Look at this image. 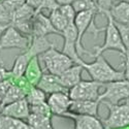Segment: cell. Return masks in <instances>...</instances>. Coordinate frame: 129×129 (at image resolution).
Returning <instances> with one entry per match:
<instances>
[{"mask_svg": "<svg viewBox=\"0 0 129 129\" xmlns=\"http://www.w3.org/2000/svg\"><path fill=\"white\" fill-rule=\"evenodd\" d=\"M14 16L8 12V9L3 5L2 2H0V24L2 25H12Z\"/></svg>", "mask_w": 129, "mask_h": 129, "instance_id": "28", "label": "cell"}, {"mask_svg": "<svg viewBox=\"0 0 129 129\" xmlns=\"http://www.w3.org/2000/svg\"><path fill=\"white\" fill-rule=\"evenodd\" d=\"M124 58H125V67H124L125 80L129 82V58L128 57H124Z\"/></svg>", "mask_w": 129, "mask_h": 129, "instance_id": "33", "label": "cell"}, {"mask_svg": "<svg viewBox=\"0 0 129 129\" xmlns=\"http://www.w3.org/2000/svg\"><path fill=\"white\" fill-rule=\"evenodd\" d=\"M118 30H119V33L121 35V38L123 40V44L127 50V52L129 51V25L126 24H121V23H117L115 22Z\"/></svg>", "mask_w": 129, "mask_h": 129, "instance_id": "27", "label": "cell"}, {"mask_svg": "<svg viewBox=\"0 0 129 129\" xmlns=\"http://www.w3.org/2000/svg\"><path fill=\"white\" fill-rule=\"evenodd\" d=\"M32 37L23 34L14 26H8L0 40V51L18 49L25 52L31 45Z\"/></svg>", "mask_w": 129, "mask_h": 129, "instance_id": "7", "label": "cell"}, {"mask_svg": "<svg viewBox=\"0 0 129 129\" xmlns=\"http://www.w3.org/2000/svg\"><path fill=\"white\" fill-rule=\"evenodd\" d=\"M101 102L99 100H72L69 113L73 115L98 117V109Z\"/></svg>", "mask_w": 129, "mask_h": 129, "instance_id": "13", "label": "cell"}, {"mask_svg": "<svg viewBox=\"0 0 129 129\" xmlns=\"http://www.w3.org/2000/svg\"><path fill=\"white\" fill-rule=\"evenodd\" d=\"M107 22H106V26H105V37H104V41L100 47H94V57L98 56V55H102V54L106 51H118L123 57H125L127 55V50L123 44V40L121 38V35L119 33V30H118L115 21L112 18L110 12H107L104 14Z\"/></svg>", "mask_w": 129, "mask_h": 129, "instance_id": "3", "label": "cell"}, {"mask_svg": "<svg viewBox=\"0 0 129 129\" xmlns=\"http://www.w3.org/2000/svg\"><path fill=\"white\" fill-rule=\"evenodd\" d=\"M26 2H27V0H3L2 1L3 5L8 9V12L10 14H13V16L19 8L25 5Z\"/></svg>", "mask_w": 129, "mask_h": 129, "instance_id": "26", "label": "cell"}, {"mask_svg": "<svg viewBox=\"0 0 129 129\" xmlns=\"http://www.w3.org/2000/svg\"><path fill=\"white\" fill-rule=\"evenodd\" d=\"M26 100L28 101L29 105H35L39 103L47 102L48 100V94H46L42 90L37 87H33L26 95Z\"/></svg>", "mask_w": 129, "mask_h": 129, "instance_id": "23", "label": "cell"}, {"mask_svg": "<svg viewBox=\"0 0 129 129\" xmlns=\"http://www.w3.org/2000/svg\"><path fill=\"white\" fill-rule=\"evenodd\" d=\"M60 12L64 15V17H65L68 21L69 23H72L74 22V20H76V17H77V13L76 10H74V8L72 7L71 4H66V5H61L59 7Z\"/></svg>", "mask_w": 129, "mask_h": 129, "instance_id": "29", "label": "cell"}, {"mask_svg": "<svg viewBox=\"0 0 129 129\" xmlns=\"http://www.w3.org/2000/svg\"><path fill=\"white\" fill-rule=\"evenodd\" d=\"M52 46H54V45L51 44L47 37L33 36L32 37L31 45L28 48V50H26L25 52H22L20 55H18L16 57V59L14 61L13 68L10 69L13 72V76L14 77L24 76L25 70L28 66L29 62L34 57L42 55V54L47 52Z\"/></svg>", "mask_w": 129, "mask_h": 129, "instance_id": "2", "label": "cell"}, {"mask_svg": "<svg viewBox=\"0 0 129 129\" xmlns=\"http://www.w3.org/2000/svg\"><path fill=\"white\" fill-rule=\"evenodd\" d=\"M2 1H3V0H0V2H2Z\"/></svg>", "mask_w": 129, "mask_h": 129, "instance_id": "39", "label": "cell"}, {"mask_svg": "<svg viewBox=\"0 0 129 129\" xmlns=\"http://www.w3.org/2000/svg\"><path fill=\"white\" fill-rule=\"evenodd\" d=\"M25 78L29 81V83L36 87L38 85V83L40 82L42 76H44V72H42V69L40 67V63H39V57H34L32 59L28 66L25 70V73H24Z\"/></svg>", "mask_w": 129, "mask_h": 129, "instance_id": "17", "label": "cell"}, {"mask_svg": "<svg viewBox=\"0 0 129 129\" xmlns=\"http://www.w3.org/2000/svg\"><path fill=\"white\" fill-rule=\"evenodd\" d=\"M64 118H68L74 122V129H105L102 121L98 119V117L67 113Z\"/></svg>", "mask_w": 129, "mask_h": 129, "instance_id": "15", "label": "cell"}, {"mask_svg": "<svg viewBox=\"0 0 129 129\" xmlns=\"http://www.w3.org/2000/svg\"><path fill=\"white\" fill-rule=\"evenodd\" d=\"M9 26H10V25H9ZM7 27H8L7 25H2V24H0V40H1V37H2V35H3V33H4V31L6 30Z\"/></svg>", "mask_w": 129, "mask_h": 129, "instance_id": "35", "label": "cell"}, {"mask_svg": "<svg viewBox=\"0 0 129 129\" xmlns=\"http://www.w3.org/2000/svg\"><path fill=\"white\" fill-rule=\"evenodd\" d=\"M26 3L30 5L36 13H40L44 9H47L51 13L60 7L55 0H27Z\"/></svg>", "mask_w": 129, "mask_h": 129, "instance_id": "21", "label": "cell"}, {"mask_svg": "<svg viewBox=\"0 0 129 129\" xmlns=\"http://www.w3.org/2000/svg\"><path fill=\"white\" fill-rule=\"evenodd\" d=\"M125 57H128V58H129V51H128V52H127V55H126V56H125Z\"/></svg>", "mask_w": 129, "mask_h": 129, "instance_id": "38", "label": "cell"}, {"mask_svg": "<svg viewBox=\"0 0 129 129\" xmlns=\"http://www.w3.org/2000/svg\"><path fill=\"white\" fill-rule=\"evenodd\" d=\"M84 70V67L81 64H74L70 68H68L66 71H64L60 78V81L64 88L67 89L68 91L78 85L80 82H82V72Z\"/></svg>", "mask_w": 129, "mask_h": 129, "instance_id": "16", "label": "cell"}, {"mask_svg": "<svg viewBox=\"0 0 129 129\" xmlns=\"http://www.w3.org/2000/svg\"><path fill=\"white\" fill-rule=\"evenodd\" d=\"M71 5L77 14L89 12V10H96L98 13V6L96 0H74Z\"/></svg>", "mask_w": 129, "mask_h": 129, "instance_id": "24", "label": "cell"}, {"mask_svg": "<svg viewBox=\"0 0 129 129\" xmlns=\"http://www.w3.org/2000/svg\"><path fill=\"white\" fill-rule=\"evenodd\" d=\"M49 18L51 20V23L53 24V26L55 27V29L57 31H59L62 36V32L67 28V26L69 25V21L64 17V15L60 12V9L57 8L55 10L50 13Z\"/></svg>", "mask_w": 129, "mask_h": 129, "instance_id": "20", "label": "cell"}, {"mask_svg": "<svg viewBox=\"0 0 129 129\" xmlns=\"http://www.w3.org/2000/svg\"><path fill=\"white\" fill-rule=\"evenodd\" d=\"M103 84L96 81H82L69 91V97L72 100H99V89Z\"/></svg>", "mask_w": 129, "mask_h": 129, "instance_id": "8", "label": "cell"}, {"mask_svg": "<svg viewBox=\"0 0 129 129\" xmlns=\"http://www.w3.org/2000/svg\"><path fill=\"white\" fill-rule=\"evenodd\" d=\"M109 116L102 120L105 129H124L129 127V99L122 104L105 103Z\"/></svg>", "mask_w": 129, "mask_h": 129, "instance_id": "5", "label": "cell"}, {"mask_svg": "<svg viewBox=\"0 0 129 129\" xmlns=\"http://www.w3.org/2000/svg\"><path fill=\"white\" fill-rule=\"evenodd\" d=\"M12 85L13 84H12V82H10V80H7V81L0 83V97H1L2 99L4 98V96L6 95L9 88L12 87Z\"/></svg>", "mask_w": 129, "mask_h": 129, "instance_id": "32", "label": "cell"}, {"mask_svg": "<svg viewBox=\"0 0 129 129\" xmlns=\"http://www.w3.org/2000/svg\"><path fill=\"white\" fill-rule=\"evenodd\" d=\"M95 60L91 63L83 62L82 65L85 70H87L89 76L93 81L99 82L101 84H107L112 82L125 80L124 70H117L106 61L103 55L94 57Z\"/></svg>", "mask_w": 129, "mask_h": 129, "instance_id": "1", "label": "cell"}, {"mask_svg": "<svg viewBox=\"0 0 129 129\" xmlns=\"http://www.w3.org/2000/svg\"><path fill=\"white\" fill-rule=\"evenodd\" d=\"M110 14L115 22L129 25V3L128 2H118L114 4Z\"/></svg>", "mask_w": 129, "mask_h": 129, "instance_id": "18", "label": "cell"}, {"mask_svg": "<svg viewBox=\"0 0 129 129\" xmlns=\"http://www.w3.org/2000/svg\"><path fill=\"white\" fill-rule=\"evenodd\" d=\"M30 111H31V114H35V115H39V116L51 117V118L53 116L48 102L39 103V104H35V105H31L30 106Z\"/></svg>", "mask_w": 129, "mask_h": 129, "instance_id": "25", "label": "cell"}, {"mask_svg": "<svg viewBox=\"0 0 129 129\" xmlns=\"http://www.w3.org/2000/svg\"><path fill=\"white\" fill-rule=\"evenodd\" d=\"M62 37L64 38V45L62 52L67 55L70 59L73 60L76 64H81L84 62L82 57L79 55L77 51V42H78V30L74 22L69 23L67 28L62 32Z\"/></svg>", "mask_w": 129, "mask_h": 129, "instance_id": "9", "label": "cell"}, {"mask_svg": "<svg viewBox=\"0 0 129 129\" xmlns=\"http://www.w3.org/2000/svg\"><path fill=\"white\" fill-rule=\"evenodd\" d=\"M26 95H27L26 91H24L22 88L18 87L16 85H12V87L9 88V90L7 91L6 95L3 98L2 106L7 105L9 103H13V102H16V101L21 100V99H24V98H26Z\"/></svg>", "mask_w": 129, "mask_h": 129, "instance_id": "22", "label": "cell"}, {"mask_svg": "<svg viewBox=\"0 0 129 129\" xmlns=\"http://www.w3.org/2000/svg\"><path fill=\"white\" fill-rule=\"evenodd\" d=\"M98 6V14H105L110 12L114 5V0H96Z\"/></svg>", "mask_w": 129, "mask_h": 129, "instance_id": "30", "label": "cell"}, {"mask_svg": "<svg viewBox=\"0 0 129 129\" xmlns=\"http://www.w3.org/2000/svg\"><path fill=\"white\" fill-rule=\"evenodd\" d=\"M47 102L53 115L65 117V115L69 113L72 99L69 97V94L67 92H58L49 95Z\"/></svg>", "mask_w": 129, "mask_h": 129, "instance_id": "10", "label": "cell"}, {"mask_svg": "<svg viewBox=\"0 0 129 129\" xmlns=\"http://www.w3.org/2000/svg\"><path fill=\"white\" fill-rule=\"evenodd\" d=\"M41 61L44 62L47 72L60 77L61 74L70 68L74 63L67 55L62 51H58L54 46H52L47 52L41 55Z\"/></svg>", "mask_w": 129, "mask_h": 129, "instance_id": "4", "label": "cell"}, {"mask_svg": "<svg viewBox=\"0 0 129 129\" xmlns=\"http://www.w3.org/2000/svg\"><path fill=\"white\" fill-rule=\"evenodd\" d=\"M27 123L33 129H54L51 117L30 114L27 119Z\"/></svg>", "mask_w": 129, "mask_h": 129, "instance_id": "19", "label": "cell"}, {"mask_svg": "<svg viewBox=\"0 0 129 129\" xmlns=\"http://www.w3.org/2000/svg\"><path fill=\"white\" fill-rule=\"evenodd\" d=\"M51 34H57L61 36V33L57 31L51 23L49 17L45 16L42 12L36 13L33 22V35H32V37H47Z\"/></svg>", "mask_w": 129, "mask_h": 129, "instance_id": "12", "label": "cell"}, {"mask_svg": "<svg viewBox=\"0 0 129 129\" xmlns=\"http://www.w3.org/2000/svg\"><path fill=\"white\" fill-rule=\"evenodd\" d=\"M117 1V2H128L129 3V0H114V2Z\"/></svg>", "mask_w": 129, "mask_h": 129, "instance_id": "36", "label": "cell"}, {"mask_svg": "<svg viewBox=\"0 0 129 129\" xmlns=\"http://www.w3.org/2000/svg\"><path fill=\"white\" fill-rule=\"evenodd\" d=\"M73 1H74V0H72V2H73ZM72 2H71V3H72Z\"/></svg>", "mask_w": 129, "mask_h": 129, "instance_id": "40", "label": "cell"}, {"mask_svg": "<svg viewBox=\"0 0 129 129\" xmlns=\"http://www.w3.org/2000/svg\"><path fill=\"white\" fill-rule=\"evenodd\" d=\"M55 1L61 6V5H66V4H71L72 0H55Z\"/></svg>", "mask_w": 129, "mask_h": 129, "instance_id": "34", "label": "cell"}, {"mask_svg": "<svg viewBox=\"0 0 129 129\" xmlns=\"http://www.w3.org/2000/svg\"><path fill=\"white\" fill-rule=\"evenodd\" d=\"M37 88H39L40 90H42L46 94L51 95L54 93H58V92H67L68 90L64 88V86L62 85L60 78L55 74H52L50 72H46L44 73L40 82L38 83V85L36 86Z\"/></svg>", "mask_w": 129, "mask_h": 129, "instance_id": "14", "label": "cell"}, {"mask_svg": "<svg viewBox=\"0 0 129 129\" xmlns=\"http://www.w3.org/2000/svg\"><path fill=\"white\" fill-rule=\"evenodd\" d=\"M105 90L100 94L99 101L102 103L119 104L123 100L129 99V82L127 80L104 84Z\"/></svg>", "mask_w": 129, "mask_h": 129, "instance_id": "6", "label": "cell"}, {"mask_svg": "<svg viewBox=\"0 0 129 129\" xmlns=\"http://www.w3.org/2000/svg\"><path fill=\"white\" fill-rule=\"evenodd\" d=\"M2 101H3V99L0 97V109H1V106H2Z\"/></svg>", "mask_w": 129, "mask_h": 129, "instance_id": "37", "label": "cell"}, {"mask_svg": "<svg viewBox=\"0 0 129 129\" xmlns=\"http://www.w3.org/2000/svg\"><path fill=\"white\" fill-rule=\"evenodd\" d=\"M0 114L6 117L14 118V119L27 121L31 114V111L28 101L26 100V98H24L2 106L0 109Z\"/></svg>", "mask_w": 129, "mask_h": 129, "instance_id": "11", "label": "cell"}, {"mask_svg": "<svg viewBox=\"0 0 129 129\" xmlns=\"http://www.w3.org/2000/svg\"><path fill=\"white\" fill-rule=\"evenodd\" d=\"M13 77L12 70H7L2 64H0V83L10 80V78Z\"/></svg>", "mask_w": 129, "mask_h": 129, "instance_id": "31", "label": "cell"}]
</instances>
